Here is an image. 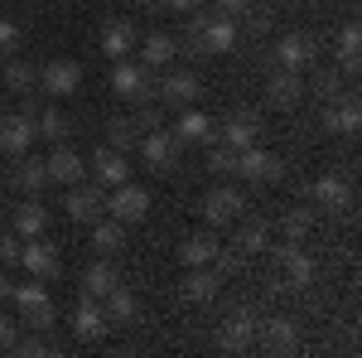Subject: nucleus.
I'll return each mask as SVG.
<instances>
[{
	"instance_id": "f257e3e1",
	"label": "nucleus",
	"mask_w": 362,
	"mask_h": 358,
	"mask_svg": "<svg viewBox=\"0 0 362 358\" xmlns=\"http://www.w3.org/2000/svg\"><path fill=\"white\" fill-rule=\"evenodd\" d=\"M194 49L208 58L218 54H232L237 49V20H227V15H194Z\"/></svg>"
},
{
	"instance_id": "f03ea898",
	"label": "nucleus",
	"mask_w": 362,
	"mask_h": 358,
	"mask_svg": "<svg viewBox=\"0 0 362 358\" xmlns=\"http://www.w3.org/2000/svg\"><path fill=\"white\" fill-rule=\"evenodd\" d=\"M136 145H140V160H145L150 169H160V174H169V169L179 165V150H184V145H179V136H174V131H165V126H150Z\"/></svg>"
},
{
	"instance_id": "7ed1b4c3",
	"label": "nucleus",
	"mask_w": 362,
	"mask_h": 358,
	"mask_svg": "<svg viewBox=\"0 0 362 358\" xmlns=\"http://www.w3.org/2000/svg\"><path fill=\"white\" fill-rule=\"evenodd\" d=\"M232 174H242L247 184H276L285 165H280V155L271 150H261V145H247V150H237V160H232Z\"/></svg>"
},
{
	"instance_id": "20e7f679",
	"label": "nucleus",
	"mask_w": 362,
	"mask_h": 358,
	"mask_svg": "<svg viewBox=\"0 0 362 358\" xmlns=\"http://www.w3.org/2000/svg\"><path fill=\"white\" fill-rule=\"evenodd\" d=\"M10 301L20 305V315H25V325H34V330H49L54 325V296L44 291V281H34V286H15L10 291Z\"/></svg>"
},
{
	"instance_id": "39448f33",
	"label": "nucleus",
	"mask_w": 362,
	"mask_h": 358,
	"mask_svg": "<svg viewBox=\"0 0 362 358\" xmlns=\"http://www.w3.org/2000/svg\"><path fill=\"white\" fill-rule=\"evenodd\" d=\"M276 272H280V286H285V291L314 286V262H309V252L300 247V242H285V247L276 252Z\"/></svg>"
},
{
	"instance_id": "423d86ee",
	"label": "nucleus",
	"mask_w": 362,
	"mask_h": 358,
	"mask_svg": "<svg viewBox=\"0 0 362 358\" xmlns=\"http://www.w3.org/2000/svg\"><path fill=\"white\" fill-rule=\"evenodd\" d=\"M107 213H112L116 223H126V228H131V223H140L145 213H150V194L140 189V184H131V179H126V184L107 189Z\"/></svg>"
},
{
	"instance_id": "0eeeda50",
	"label": "nucleus",
	"mask_w": 362,
	"mask_h": 358,
	"mask_svg": "<svg viewBox=\"0 0 362 358\" xmlns=\"http://www.w3.org/2000/svg\"><path fill=\"white\" fill-rule=\"evenodd\" d=\"M63 213H68L73 223H97L102 213H107V189H102V184H68Z\"/></svg>"
},
{
	"instance_id": "6e6552de",
	"label": "nucleus",
	"mask_w": 362,
	"mask_h": 358,
	"mask_svg": "<svg viewBox=\"0 0 362 358\" xmlns=\"http://www.w3.org/2000/svg\"><path fill=\"white\" fill-rule=\"evenodd\" d=\"M78 87H83V68L73 58H49L39 68V92H49V97H73Z\"/></svg>"
},
{
	"instance_id": "1a4fd4ad",
	"label": "nucleus",
	"mask_w": 362,
	"mask_h": 358,
	"mask_svg": "<svg viewBox=\"0 0 362 358\" xmlns=\"http://www.w3.org/2000/svg\"><path fill=\"white\" fill-rule=\"evenodd\" d=\"M87 169H92V179H97L102 189H116V184L131 179V160H126V150H112V145H97L92 160H87Z\"/></svg>"
},
{
	"instance_id": "9d476101",
	"label": "nucleus",
	"mask_w": 362,
	"mask_h": 358,
	"mask_svg": "<svg viewBox=\"0 0 362 358\" xmlns=\"http://www.w3.org/2000/svg\"><path fill=\"white\" fill-rule=\"evenodd\" d=\"M112 87L126 97V102H150V97H155V87H150V68H140V63H131V58H116Z\"/></svg>"
},
{
	"instance_id": "9b49d317",
	"label": "nucleus",
	"mask_w": 362,
	"mask_h": 358,
	"mask_svg": "<svg viewBox=\"0 0 362 358\" xmlns=\"http://www.w3.org/2000/svg\"><path fill=\"white\" fill-rule=\"evenodd\" d=\"M218 291H223V272L218 267H189L184 281H179V301H189V305L218 301Z\"/></svg>"
},
{
	"instance_id": "f8f14e48",
	"label": "nucleus",
	"mask_w": 362,
	"mask_h": 358,
	"mask_svg": "<svg viewBox=\"0 0 362 358\" xmlns=\"http://www.w3.org/2000/svg\"><path fill=\"white\" fill-rule=\"evenodd\" d=\"M314 58H319L314 34H285L276 44V68H285V73H305V68H314Z\"/></svg>"
},
{
	"instance_id": "ddd939ff",
	"label": "nucleus",
	"mask_w": 362,
	"mask_h": 358,
	"mask_svg": "<svg viewBox=\"0 0 362 358\" xmlns=\"http://www.w3.org/2000/svg\"><path fill=\"white\" fill-rule=\"evenodd\" d=\"M256 344V315L251 310H232L223 325H218V349L223 354H242Z\"/></svg>"
},
{
	"instance_id": "4468645a",
	"label": "nucleus",
	"mask_w": 362,
	"mask_h": 358,
	"mask_svg": "<svg viewBox=\"0 0 362 358\" xmlns=\"http://www.w3.org/2000/svg\"><path fill=\"white\" fill-rule=\"evenodd\" d=\"M29 145H34V116L29 111L0 116V155L20 160V155H29Z\"/></svg>"
},
{
	"instance_id": "2eb2a0df",
	"label": "nucleus",
	"mask_w": 362,
	"mask_h": 358,
	"mask_svg": "<svg viewBox=\"0 0 362 358\" xmlns=\"http://www.w3.org/2000/svg\"><path fill=\"white\" fill-rule=\"evenodd\" d=\"M20 267H25L34 281H54L58 276V247L54 242H44V237H25V252H20Z\"/></svg>"
},
{
	"instance_id": "dca6fc26",
	"label": "nucleus",
	"mask_w": 362,
	"mask_h": 358,
	"mask_svg": "<svg viewBox=\"0 0 362 358\" xmlns=\"http://www.w3.org/2000/svg\"><path fill=\"white\" fill-rule=\"evenodd\" d=\"M198 97H203V83H198L194 73H169L165 83L155 87V102H160V107H194Z\"/></svg>"
},
{
	"instance_id": "f3484780",
	"label": "nucleus",
	"mask_w": 362,
	"mask_h": 358,
	"mask_svg": "<svg viewBox=\"0 0 362 358\" xmlns=\"http://www.w3.org/2000/svg\"><path fill=\"white\" fill-rule=\"evenodd\" d=\"M309 194H314V203L329 208V213H348V208H353V189H348L343 174H319V179L309 184Z\"/></svg>"
},
{
	"instance_id": "a211bd4d",
	"label": "nucleus",
	"mask_w": 362,
	"mask_h": 358,
	"mask_svg": "<svg viewBox=\"0 0 362 358\" xmlns=\"http://www.w3.org/2000/svg\"><path fill=\"white\" fill-rule=\"evenodd\" d=\"M242 208H247L242 189H213L208 198H203V218L213 223V228H227V223H237V218H242Z\"/></svg>"
},
{
	"instance_id": "6ab92c4d",
	"label": "nucleus",
	"mask_w": 362,
	"mask_h": 358,
	"mask_svg": "<svg viewBox=\"0 0 362 358\" xmlns=\"http://www.w3.org/2000/svg\"><path fill=\"white\" fill-rule=\"evenodd\" d=\"M305 92H309V87H305L300 73H285V68H280L276 78L266 83V102H271L276 111H295L300 102H305Z\"/></svg>"
},
{
	"instance_id": "aec40b11",
	"label": "nucleus",
	"mask_w": 362,
	"mask_h": 358,
	"mask_svg": "<svg viewBox=\"0 0 362 358\" xmlns=\"http://www.w3.org/2000/svg\"><path fill=\"white\" fill-rule=\"evenodd\" d=\"M174 136H179V145H213L218 140V121L208 111H179Z\"/></svg>"
},
{
	"instance_id": "412c9836",
	"label": "nucleus",
	"mask_w": 362,
	"mask_h": 358,
	"mask_svg": "<svg viewBox=\"0 0 362 358\" xmlns=\"http://www.w3.org/2000/svg\"><path fill=\"white\" fill-rule=\"evenodd\" d=\"M44 165H49V184H83V174H87V160L78 150H68V145H54V155Z\"/></svg>"
},
{
	"instance_id": "4be33fe9",
	"label": "nucleus",
	"mask_w": 362,
	"mask_h": 358,
	"mask_svg": "<svg viewBox=\"0 0 362 358\" xmlns=\"http://www.w3.org/2000/svg\"><path fill=\"white\" fill-rule=\"evenodd\" d=\"M256 136H261V121L251 111H237V116H227L223 126H218V140H223L227 150H247V145H256Z\"/></svg>"
},
{
	"instance_id": "5701e85b",
	"label": "nucleus",
	"mask_w": 362,
	"mask_h": 358,
	"mask_svg": "<svg viewBox=\"0 0 362 358\" xmlns=\"http://www.w3.org/2000/svg\"><path fill=\"white\" fill-rule=\"evenodd\" d=\"M112 330V320H107V310H102V301H92V296H83V305L73 310V334L78 339H102V334Z\"/></svg>"
},
{
	"instance_id": "b1692460",
	"label": "nucleus",
	"mask_w": 362,
	"mask_h": 358,
	"mask_svg": "<svg viewBox=\"0 0 362 358\" xmlns=\"http://www.w3.org/2000/svg\"><path fill=\"white\" fill-rule=\"evenodd\" d=\"M256 330H261V344H266L271 354H295V349H300V325L285 320V315L266 320V325H256Z\"/></svg>"
},
{
	"instance_id": "393cba45",
	"label": "nucleus",
	"mask_w": 362,
	"mask_h": 358,
	"mask_svg": "<svg viewBox=\"0 0 362 358\" xmlns=\"http://www.w3.org/2000/svg\"><path fill=\"white\" fill-rule=\"evenodd\" d=\"M136 25H131V20H107V25H102V54L107 58H131L136 54Z\"/></svg>"
},
{
	"instance_id": "a878e982",
	"label": "nucleus",
	"mask_w": 362,
	"mask_h": 358,
	"mask_svg": "<svg viewBox=\"0 0 362 358\" xmlns=\"http://www.w3.org/2000/svg\"><path fill=\"white\" fill-rule=\"evenodd\" d=\"M179 267H213V262H218V237H213V233H194V237H184V242H179Z\"/></svg>"
},
{
	"instance_id": "bb28decb",
	"label": "nucleus",
	"mask_w": 362,
	"mask_h": 358,
	"mask_svg": "<svg viewBox=\"0 0 362 358\" xmlns=\"http://www.w3.org/2000/svg\"><path fill=\"white\" fill-rule=\"evenodd\" d=\"M358 126H362V107L353 102V97H348V102L334 97V102L324 107V131H329V136H353Z\"/></svg>"
},
{
	"instance_id": "cd10ccee",
	"label": "nucleus",
	"mask_w": 362,
	"mask_h": 358,
	"mask_svg": "<svg viewBox=\"0 0 362 358\" xmlns=\"http://www.w3.org/2000/svg\"><path fill=\"white\" fill-rule=\"evenodd\" d=\"M179 54V44H174V34L165 29H155V34H145V44H140V68H169Z\"/></svg>"
},
{
	"instance_id": "c85d7f7f",
	"label": "nucleus",
	"mask_w": 362,
	"mask_h": 358,
	"mask_svg": "<svg viewBox=\"0 0 362 358\" xmlns=\"http://www.w3.org/2000/svg\"><path fill=\"white\" fill-rule=\"evenodd\" d=\"M44 228H49V208L29 194L25 203L15 208V233H20V237H44Z\"/></svg>"
},
{
	"instance_id": "c756f323",
	"label": "nucleus",
	"mask_w": 362,
	"mask_h": 358,
	"mask_svg": "<svg viewBox=\"0 0 362 358\" xmlns=\"http://www.w3.org/2000/svg\"><path fill=\"white\" fill-rule=\"evenodd\" d=\"M15 184H20V194H39L49 184V165L34 160V155H20V160H15Z\"/></svg>"
},
{
	"instance_id": "7c9ffc66",
	"label": "nucleus",
	"mask_w": 362,
	"mask_h": 358,
	"mask_svg": "<svg viewBox=\"0 0 362 358\" xmlns=\"http://www.w3.org/2000/svg\"><path fill=\"white\" fill-rule=\"evenodd\" d=\"M232 247L242 252V257H261V252L271 247V228H266L261 218H256V223H242V228H237V242H232Z\"/></svg>"
},
{
	"instance_id": "2f4dec72",
	"label": "nucleus",
	"mask_w": 362,
	"mask_h": 358,
	"mask_svg": "<svg viewBox=\"0 0 362 358\" xmlns=\"http://www.w3.org/2000/svg\"><path fill=\"white\" fill-rule=\"evenodd\" d=\"M121 242H126V223H116L112 213H102V218L92 223V247L102 252V257H107V252H116Z\"/></svg>"
},
{
	"instance_id": "473e14b6",
	"label": "nucleus",
	"mask_w": 362,
	"mask_h": 358,
	"mask_svg": "<svg viewBox=\"0 0 362 358\" xmlns=\"http://www.w3.org/2000/svg\"><path fill=\"white\" fill-rule=\"evenodd\" d=\"M102 310H107L112 325H126V320H136V296H131L126 286H112V291L102 296Z\"/></svg>"
},
{
	"instance_id": "72a5a7b5",
	"label": "nucleus",
	"mask_w": 362,
	"mask_h": 358,
	"mask_svg": "<svg viewBox=\"0 0 362 358\" xmlns=\"http://www.w3.org/2000/svg\"><path fill=\"white\" fill-rule=\"evenodd\" d=\"M112 286H121V276H116V267H107V262H97V267L83 272V296H92V301H102Z\"/></svg>"
},
{
	"instance_id": "f704fd0d",
	"label": "nucleus",
	"mask_w": 362,
	"mask_h": 358,
	"mask_svg": "<svg viewBox=\"0 0 362 358\" xmlns=\"http://www.w3.org/2000/svg\"><path fill=\"white\" fill-rule=\"evenodd\" d=\"M5 87H10V92H29V87H39V68L10 54V63H5Z\"/></svg>"
},
{
	"instance_id": "c9c22d12",
	"label": "nucleus",
	"mask_w": 362,
	"mask_h": 358,
	"mask_svg": "<svg viewBox=\"0 0 362 358\" xmlns=\"http://www.w3.org/2000/svg\"><path fill=\"white\" fill-rule=\"evenodd\" d=\"M358 49H362V29L348 20V25L338 29V63H343L348 73H358Z\"/></svg>"
},
{
	"instance_id": "e433bc0d",
	"label": "nucleus",
	"mask_w": 362,
	"mask_h": 358,
	"mask_svg": "<svg viewBox=\"0 0 362 358\" xmlns=\"http://www.w3.org/2000/svg\"><path fill=\"white\" fill-rule=\"evenodd\" d=\"M34 136H44V140H54V145H63V136H68V121H63V111H58V107L39 111V116H34Z\"/></svg>"
},
{
	"instance_id": "4c0bfd02",
	"label": "nucleus",
	"mask_w": 362,
	"mask_h": 358,
	"mask_svg": "<svg viewBox=\"0 0 362 358\" xmlns=\"http://www.w3.org/2000/svg\"><path fill=\"white\" fill-rule=\"evenodd\" d=\"M314 218H309V208H290L285 218H280V233H285V242H305Z\"/></svg>"
},
{
	"instance_id": "58836bf2",
	"label": "nucleus",
	"mask_w": 362,
	"mask_h": 358,
	"mask_svg": "<svg viewBox=\"0 0 362 358\" xmlns=\"http://www.w3.org/2000/svg\"><path fill=\"white\" fill-rule=\"evenodd\" d=\"M136 140H140L136 121H112V126H107V145H112V150H136Z\"/></svg>"
},
{
	"instance_id": "ea45409f",
	"label": "nucleus",
	"mask_w": 362,
	"mask_h": 358,
	"mask_svg": "<svg viewBox=\"0 0 362 358\" xmlns=\"http://www.w3.org/2000/svg\"><path fill=\"white\" fill-rule=\"evenodd\" d=\"M20 39H25V34H20V25H15L10 15H0V58L15 54V49H20Z\"/></svg>"
},
{
	"instance_id": "a19ab883",
	"label": "nucleus",
	"mask_w": 362,
	"mask_h": 358,
	"mask_svg": "<svg viewBox=\"0 0 362 358\" xmlns=\"http://www.w3.org/2000/svg\"><path fill=\"white\" fill-rule=\"evenodd\" d=\"M20 252H25V237L20 233H5L0 237V267H20Z\"/></svg>"
},
{
	"instance_id": "79ce46f5",
	"label": "nucleus",
	"mask_w": 362,
	"mask_h": 358,
	"mask_svg": "<svg viewBox=\"0 0 362 358\" xmlns=\"http://www.w3.org/2000/svg\"><path fill=\"white\" fill-rule=\"evenodd\" d=\"M314 97H324V102L338 97V73L334 68H319V73H314Z\"/></svg>"
},
{
	"instance_id": "37998d69",
	"label": "nucleus",
	"mask_w": 362,
	"mask_h": 358,
	"mask_svg": "<svg viewBox=\"0 0 362 358\" xmlns=\"http://www.w3.org/2000/svg\"><path fill=\"white\" fill-rule=\"evenodd\" d=\"M232 160H237V150H227V145H218V140H213V155H208V169H227V174H232Z\"/></svg>"
},
{
	"instance_id": "c03bdc74",
	"label": "nucleus",
	"mask_w": 362,
	"mask_h": 358,
	"mask_svg": "<svg viewBox=\"0 0 362 358\" xmlns=\"http://www.w3.org/2000/svg\"><path fill=\"white\" fill-rule=\"evenodd\" d=\"M247 5H251V0H213V10H218V15H227V20H237Z\"/></svg>"
},
{
	"instance_id": "a18cd8bd",
	"label": "nucleus",
	"mask_w": 362,
	"mask_h": 358,
	"mask_svg": "<svg viewBox=\"0 0 362 358\" xmlns=\"http://www.w3.org/2000/svg\"><path fill=\"white\" fill-rule=\"evenodd\" d=\"M150 5H160V10H174V15H189V10H194V0H150Z\"/></svg>"
},
{
	"instance_id": "49530a36",
	"label": "nucleus",
	"mask_w": 362,
	"mask_h": 358,
	"mask_svg": "<svg viewBox=\"0 0 362 358\" xmlns=\"http://www.w3.org/2000/svg\"><path fill=\"white\" fill-rule=\"evenodd\" d=\"M10 344H15V320L0 315V349H10Z\"/></svg>"
},
{
	"instance_id": "de8ad7c7",
	"label": "nucleus",
	"mask_w": 362,
	"mask_h": 358,
	"mask_svg": "<svg viewBox=\"0 0 362 358\" xmlns=\"http://www.w3.org/2000/svg\"><path fill=\"white\" fill-rule=\"evenodd\" d=\"M10 291H15V286H10V276H5V267H0V301H10Z\"/></svg>"
},
{
	"instance_id": "09e8293b",
	"label": "nucleus",
	"mask_w": 362,
	"mask_h": 358,
	"mask_svg": "<svg viewBox=\"0 0 362 358\" xmlns=\"http://www.w3.org/2000/svg\"><path fill=\"white\" fill-rule=\"evenodd\" d=\"M126 5H150V0H126Z\"/></svg>"
},
{
	"instance_id": "8fccbe9b",
	"label": "nucleus",
	"mask_w": 362,
	"mask_h": 358,
	"mask_svg": "<svg viewBox=\"0 0 362 358\" xmlns=\"http://www.w3.org/2000/svg\"><path fill=\"white\" fill-rule=\"evenodd\" d=\"M0 194H5V184H0Z\"/></svg>"
}]
</instances>
